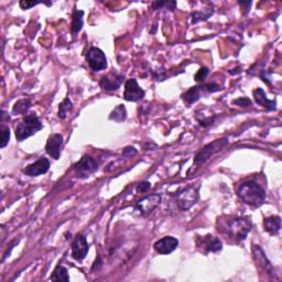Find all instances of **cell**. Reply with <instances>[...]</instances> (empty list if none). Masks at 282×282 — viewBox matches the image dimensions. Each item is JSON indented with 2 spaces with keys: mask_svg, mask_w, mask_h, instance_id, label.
<instances>
[{
  "mask_svg": "<svg viewBox=\"0 0 282 282\" xmlns=\"http://www.w3.org/2000/svg\"><path fill=\"white\" fill-rule=\"evenodd\" d=\"M198 187H189L176 193L175 202L181 211H189L198 201Z\"/></svg>",
  "mask_w": 282,
  "mask_h": 282,
  "instance_id": "obj_5",
  "label": "cell"
},
{
  "mask_svg": "<svg viewBox=\"0 0 282 282\" xmlns=\"http://www.w3.org/2000/svg\"><path fill=\"white\" fill-rule=\"evenodd\" d=\"M196 244L198 247H202L207 252H217L223 248L221 241L212 235L199 237L196 240Z\"/></svg>",
  "mask_w": 282,
  "mask_h": 282,
  "instance_id": "obj_15",
  "label": "cell"
},
{
  "mask_svg": "<svg viewBox=\"0 0 282 282\" xmlns=\"http://www.w3.org/2000/svg\"><path fill=\"white\" fill-rule=\"evenodd\" d=\"M150 189H151V183L145 181V182H141V183H139V184L137 185L136 191H137L138 193H146V192L149 191Z\"/></svg>",
  "mask_w": 282,
  "mask_h": 282,
  "instance_id": "obj_28",
  "label": "cell"
},
{
  "mask_svg": "<svg viewBox=\"0 0 282 282\" xmlns=\"http://www.w3.org/2000/svg\"><path fill=\"white\" fill-rule=\"evenodd\" d=\"M123 153H124V155H135V154H137V150H136V148H133V147H127V148H125Z\"/></svg>",
  "mask_w": 282,
  "mask_h": 282,
  "instance_id": "obj_31",
  "label": "cell"
},
{
  "mask_svg": "<svg viewBox=\"0 0 282 282\" xmlns=\"http://www.w3.org/2000/svg\"><path fill=\"white\" fill-rule=\"evenodd\" d=\"M49 169H50V161L47 158L41 157L35 162L31 163V165L27 166L24 169V173L29 176H39L41 174H46L49 171Z\"/></svg>",
  "mask_w": 282,
  "mask_h": 282,
  "instance_id": "obj_13",
  "label": "cell"
},
{
  "mask_svg": "<svg viewBox=\"0 0 282 282\" xmlns=\"http://www.w3.org/2000/svg\"><path fill=\"white\" fill-rule=\"evenodd\" d=\"M161 202V195L159 194H151L149 196H146L145 198L141 199V201L137 202L136 209L141 214H148L152 212L155 207H157Z\"/></svg>",
  "mask_w": 282,
  "mask_h": 282,
  "instance_id": "obj_14",
  "label": "cell"
},
{
  "mask_svg": "<svg viewBox=\"0 0 282 282\" xmlns=\"http://www.w3.org/2000/svg\"><path fill=\"white\" fill-rule=\"evenodd\" d=\"M31 107V100L28 98H24L18 100L13 105L12 115H24L27 114V111Z\"/></svg>",
  "mask_w": 282,
  "mask_h": 282,
  "instance_id": "obj_21",
  "label": "cell"
},
{
  "mask_svg": "<svg viewBox=\"0 0 282 282\" xmlns=\"http://www.w3.org/2000/svg\"><path fill=\"white\" fill-rule=\"evenodd\" d=\"M264 227L267 233L271 235H277L281 229V218L280 216H270L264 220Z\"/></svg>",
  "mask_w": 282,
  "mask_h": 282,
  "instance_id": "obj_19",
  "label": "cell"
},
{
  "mask_svg": "<svg viewBox=\"0 0 282 282\" xmlns=\"http://www.w3.org/2000/svg\"><path fill=\"white\" fill-rule=\"evenodd\" d=\"M209 73H210V70L205 68V66H203V68L199 69L194 75V79L196 82H203L207 77V75H209Z\"/></svg>",
  "mask_w": 282,
  "mask_h": 282,
  "instance_id": "obj_27",
  "label": "cell"
},
{
  "mask_svg": "<svg viewBox=\"0 0 282 282\" xmlns=\"http://www.w3.org/2000/svg\"><path fill=\"white\" fill-rule=\"evenodd\" d=\"M124 82V76L117 73H110L104 75L100 79V86L107 92L116 91L119 88Z\"/></svg>",
  "mask_w": 282,
  "mask_h": 282,
  "instance_id": "obj_16",
  "label": "cell"
},
{
  "mask_svg": "<svg viewBox=\"0 0 282 282\" xmlns=\"http://www.w3.org/2000/svg\"><path fill=\"white\" fill-rule=\"evenodd\" d=\"M62 146H63V136L61 133H53V135H51L49 137L47 141L46 150L50 157H52L54 160H58L61 155Z\"/></svg>",
  "mask_w": 282,
  "mask_h": 282,
  "instance_id": "obj_12",
  "label": "cell"
},
{
  "mask_svg": "<svg viewBox=\"0 0 282 282\" xmlns=\"http://www.w3.org/2000/svg\"><path fill=\"white\" fill-rule=\"evenodd\" d=\"M228 139L227 138H221L213 141V143L206 145L203 147L201 150L197 152L194 158V165L195 166H201L205 163L207 160H210L214 154H216L220 150L224 149V148L228 145Z\"/></svg>",
  "mask_w": 282,
  "mask_h": 282,
  "instance_id": "obj_4",
  "label": "cell"
},
{
  "mask_svg": "<svg viewBox=\"0 0 282 282\" xmlns=\"http://www.w3.org/2000/svg\"><path fill=\"white\" fill-rule=\"evenodd\" d=\"M251 227H252V223L250 218L245 216L231 218L229 220H227L225 226L227 235L238 243L243 241L245 238H246L247 235L250 232Z\"/></svg>",
  "mask_w": 282,
  "mask_h": 282,
  "instance_id": "obj_2",
  "label": "cell"
},
{
  "mask_svg": "<svg viewBox=\"0 0 282 282\" xmlns=\"http://www.w3.org/2000/svg\"><path fill=\"white\" fill-rule=\"evenodd\" d=\"M38 4H40V3H35V2H28V0L26 2V0H22V2H20V4H19V5H20V7H21L22 9H24V10H27V9H30V8H32V7L36 6Z\"/></svg>",
  "mask_w": 282,
  "mask_h": 282,
  "instance_id": "obj_30",
  "label": "cell"
},
{
  "mask_svg": "<svg viewBox=\"0 0 282 282\" xmlns=\"http://www.w3.org/2000/svg\"><path fill=\"white\" fill-rule=\"evenodd\" d=\"M86 61L94 72H99L107 68L106 55L99 48H90L86 53Z\"/></svg>",
  "mask_w": 282,
  "mask_h": 282,
  "instance_id": "obj_6",
  "label": "cell"
},
{
  "mask_svg": "<svg viewBox=\"0 0 282 282\" xmlns=\"http://www.w3.org/2000/svg\"><path fill=\"white\" fill-rule=\"evenodd\" d=\"M2 145H0V147L2 148H5L7 145H8L9 140H10V129L8 127H6V126L3 124L2 126Z\"/></svg>",
  "mask_w": 282,
  "mask_h": 282,
  "instance_id": "obj_26",
  "label": "cell"
},
{
  "mask_svg": "<svg viewBox=\"0 0 282 282\" xmlns=\"http://www.w3.org/2000/svg\"><path fill=\"white\" fill-rule=\"evenodd\" d=\"M84 11L83 10H77L76 8L73 10L72 13V22H71V30L74 34L78 33L82 28H83V24H84Z\"/></svg>",
  "mask_w": 282,
  "mask_h": 282,
  "instance_id": "obj_20",
  "label": "cell"
},
{
  "mask_svg": "<svg viewBox=\"0 0 282 282\" xmlns=\"http://www.w3.org/2000/svg\"><path fill=\"white\" fill-rule=\"evenodd\" d=\"M237 195L246 204L259 207L264 204L267 193L260 184L254 180H248L239 185L238 190H237Z\"/></svg>",
  "mask_w": 282,
  "mask_h": 282,
  "instance_id": "obj_1",
  "label": "cell"
},
{
  "mask_svg": "<svg viewBox=\"0 0 282 282\" xmlns=\"http://www.w3.org/2000/svg\"><path fill=\"white\" fill-rule=\"evenodd\" d=\"M52 281H70V276H69V271L65 267L58 265L56 268L54 269L53 273L50 278Z\"/></svg>",
  "mask_w": 282,
  "mask_h": 282,
  "instance_id": "obj_22",
  "label": "cell"
},
{
  "mask_svg": "<svg viewBox=\"0 0 282 282\" xmlns=\"http://www.w3.org/2000/svg\"><path fill=\"white\" fill-rule=\"evenodd\" d=\"M43 128V125L35 113L27 115L24 120L16 127V137L18 141H24L25 139L33 136L34 133L40 131Z\"/></svg>",
  "mask_w": 282,
  "mask_h": 282,
  "instance_id": "obj_3",
  "label": "cell"
},
{
  "mask_svg": "<svg viewBox=\"0 0 282 282\" xmlns=\"http://www.w3.org/2000/svg\"><path fill=\"white\" fill-rule=\"evenodd\" d=\"M145 91L138 84L137 79L129 78L125 84L124 98L128 102H139L145 97Z\"/></svg>",
  "mask_w": 282,
  "mask_h": 282,
  "instance_id": "obj_8",
  "label": "cell"
},
{
  "mask_svg": "<svg viewBox=\"0 0 282 282\" xmlns=\"http://www.w3.org/2000/svg\"><path fill=\"white\" fill-rule=\"evenodd\" d=\"M127 117V110H126L124 105H118L109 116V119L115 122H124Z\"/></svg>",
  "mask_w": 282,
  "mask_h": 282,
  "instance_id": "obj_23",
  "label": "cell"
},
{
  "mask_svg": "<svg viewBox=\"0 0 282 282\" xmlns=\"http://www.w3.org/2000/svg\"><path fill=\"white\" fill-rule=\"evenodd\" d=\"M72 108H73V103L69 98H65L60 104V106H58V117H60L61 119H65L66 116L69 114V111H71Z\"/></svg>",
  "mask_w": 282,
  "mask_h": 282,
  "instance_id": "obj_24",
  "label": "cell"
},
{
  "mask_svg": "<svg viewBox=\"0 0 282 282\" xmlns=\"http://www.w3.org/2000/svg\"><path fill=\"white\" fill-rule=\"evenodd\" d=\"M213 12H214L213 9H206L203 12L202 11L193 12L192 13V24H197V22H199V21L209 19L213 14Z\"/></svg>",
  "mask_w": 282,
  "mask_h": 282,
  "instance_id": "obj_25",
  "label": "cell"
},
{
  "mask_svg": "<svg viewBox=\"0 0 282 282\" xmlns=\"http://www.w3.org/2000/svg\"><path fill=\"white\" fill-rule=\"evenodd\" d=\"M233 103L235 104V105H238L241 107H247V105L248 106L250 105V99L246 98V97H240L238 99H235Z\"/></svg>",
  "mask_w": 282,
  "mask_h": 282,
  "instance_id": "obj_29",
  "label": "cell"
},
{
  "mask_svg": "<svg viewBox=\"0 0 282 282\" xmlns=\"http://www.w3.org/2000/svg\"><path fill=\"white\" fill-rule=\"evenodd\" d=\"M252 94H254V98L259 106L265 107L267 110L276 109L277 102L267 98V95L263 88H256V90L252 92Z\"/></svg>",
  "mask_w": 282,
  "mask_h": 282,
  "instance_id": "obj_17",
  "label": "cell"
},
{
  "mask_svg": "<svg viewBox=\"0 0 282 282\" xmlns=\"http://www.w3.org/2000/svg\"><path fill=\"white\" fill-rule=\"evenodd\" d=\"M88 244L83 234H77L72 243V257L77 261L84 260L88 252Z\"/></svg>",
  "mask_w": 282,
  "mask_h": 282,
  "instance_id": "obj_9",
  "label": "cell"
},
{
  "mask_svg": "<svg viewBox=\"0 0 282 282\" xmlns=\"http://www.w3.org/2000/svg\"><path fill=\"white\" fill-rule=\"evenodd\" d=\"M207 92L206 90V84L204 85H198V86H194V87H191L190 90H188L187 92H185L183 95H182V99L188 103V104H193L197 102L199 98H201L202 96V93L203 92Z\"/></svg>",
  "mask_w": 282,
  "mask_h": 282,
  "instance_id": "obj_18",
  "label": "cell"
},
{
  "mask_svg": "<svg viewBox=\"0 0 282 282\" xmlns=\"http://www.w3.org/2000/svg\"><path fill=\"white\" fill-rule=\"evenodd\" d=\"M98 167V162L91 155L86 154L83 158L79 159V161H77L73 168L78 177H87L97 171Z\"/></svg>",
  "mask_w": 282,
  "mask_h": 282,
  "instance_id": "obj_7",
  "label": "cell"
},
{
  "mask_svg": "<svg viewBox=\"0 0 282 282\" xmlns=\"http://www.w3.org/2000/svg\"><path fill=\"white\" fill-rule=\"evenodd\" d=\"M252 255H254V260L259 268L264 270L266 273H268L271 277L276 274L270 261L268 260V258L266 257L265 251L260 246H258V245H254V246H252Z\"/></svg>",
  "mask_w": 282,
  "mask_h": 282,
  "instance_id": "obj_10",
  "label": "cell"
},
{
  "mask_svg": "<svg viewBox=\"0 0 282 282\" xmlns=\"http://www.w3.org/2000/svg\"><path fill=\"white\" fill-rule=\"evenodd\" d=\"M177 246H179V240L173 236H166L154 243L153 248L160 255H169L173 252Z\"/></svg>",
  "mask_w": 282,
  "mask_h": 282,
  "instance_id": "obj_11",
  "label": "cell"
}]
</instances>
